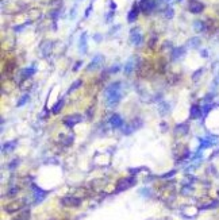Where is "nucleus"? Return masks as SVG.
Instances as JSON below:
<instances>
[{"mask_svg":"<svg viewBox=\"0 0 219 220\" xmlns=\"http://www.w3.org/2000/svg\"><path fill=\"white\" fill-rule=\"evenodd\" d=\"M104 99L108 107H114L118 105L122 99V83L120 81H115V83L110 84L104 91Z\"/></svg>","mask_w":219,"mask_h":220,"instance_id":"1","label":"nucleus"},{"mask_svg":"<svg viewBox=\"0 0 219 220\" xmlns=\"http://www.w3.org/2000/svg\"><path fill=\"white\" fill-rule=\"evenodd\" d=\"M130 42H131L134 46H139L144 42V35L141 32L139 27H133L130 30Z\"/></svg>","mask_w":219,"mask_h":220,"instance_id":"2","label":"nucleus"},{"mask_svg":"<svg viewBox=\"0 0 219 220\" xmlns=\"http://www.w3.org/2000/svg\"><path fill=\"white\" fill-rule=\"evenodd\" d=\"M134 184H135V178H134V177L120 178V180L118 181V184H116V190H115V192H116V193L123 192V190L129 189V188H131V186H133Z\"/></svg>","mask_w":219,"mask_h":220,"instance_id":"3","label":"nucleus"},{"mask_svg":"<svg viewBox=\"0 0 219 220\" xmlns=\"http://www.w3.org/2000/svg\"><path fill=\"white\" fill-rule=\"evenodd\" d=\"M81 122H83V115H80V113H73V115H68L66 117H64L62 123H64V126L72 128V127H75L76 124L81 123Z\"/></svg>","mask_w":219,"mask_h":220,"instance_id":"4","label":"nucleus"},{"mask_svg":"<svg viewBox=\"0 0 219 220\" xmlns=\"http://www.w3.org/2000/svg\"><path fill=\"white\" fill-rule=\"evenodd\" d=\"M144 124V122H142L139 117H137V119H134L131 123H129V124H126V127L123 128V134L124 135H130L131 132H134L135 130L138 128H141V126Z\"/></svg>","mask_w":219,"mask_h":220,"instance_id":"5","label":"nucleus"},{"mask_svg":"<svg viewBox=\"0 0 219 220\" xmlns=\"http://www.w3.org/2000/svg\"><path fill=\"white\" fill-rule=\"evenodd\" d=\"M138 4H139V8L144 14H149L157 7V0H141V3Z\"/></svg>","mask_w":219,"mask_h":220,"instance_id":"6","label":"nucleus"},{"mask_svg":"<svg viewBox=\"0 0 219 220\" xmlns=\"http://www.w3.org/2000/svg\"><path fill=\"white\" fill-rule=\"evenodd\" d=\"M188 10L191 14H202L203 11H204V4L202 2H199V0H189V4H188Z\"/></svg>","mask_w":219,"mask_h":220,"instance_id":"7","label":"nucleus"},{"mask_svg":"<svg viewBox=\"0 0 219 220\" xmlns=\"http://www.w3.org/2000/svg\"><path fill=\"white\" fill-rule=\"evenodd\" d=\"M79 51L81 53V54H87V51H88V34H87V31L81 32V35H80Z\"/></svg>","mask_w":219,"mask_h":220,"instance_id":"8","label":"nucleus"},{"mask_svg":"<svg viewBox=\"0 0 219 220\" xmlns=\"http://www.w3.org/2000/svg\"><path fill=\"white\" fill-rule=\"evenodd\" d=\"M61 204L64 207H79L81 204V200L79 197H73V196H65L61 198Z\"/></svg>","mask_w":219,"mask_h":220,"instance_id":"9","label":"nucleus"},{"mask_svg":"<svg viewBox=\"0 0 219 220\" xmlns=\"http://www.w3.org/2000/svg\"><path fill=\"white\" fill-rule=\"evenodd\" d=\"M31 188L34 189V200H35V203H42L45 198H46V196H47V192H46V190L41 189L39 186H36L35 184H32Z\"/></svg>","mask_w":219,"mask_h":220,"instance_id":"10","label":"nucleus"},{"mask_svg":"<svg viewBox=\"0 0 219 220\" xmlns=\"http://www.w3.org/2000/svg\"><path fill=\"white\" fill-rule=\"evenodd\" d=\"M103 61H104V57H103V55H101V54H96V55L92 58L91 62H89V65L87 66V70H88V72L95 70V69H97L101 64H103Z\"/></svg>","mask_w":219,"mask_h":220,"instance_id":"11","label":"nucleus"},{"mask_svg":"<svg viewBox=\"0 0 219 220\" xmlns=\"http://www.w3.org/2000/svg\"><path fill=\"white\" fill-rule=\"evenodd\" d=\"M35 72H36L35 65H31V66H28V68L22 69V70H20V81H24V80L31 79V77L35 74Z\"/></svg>","mask_w":219,"mask_h":220,"instance_id":"12","label":"nucleus"},{"mask_svg":"<svg viewBox=\"0 0 219 220\" xmlns=\"http://www.w3.org/2000/svg\"><path fill=\"white\" fill-rule=\"evenodd\" d=\"M110 124H111V127H114V128H122L124 126V120L119 113H114V115L110 117Z\"/></svg>","mask_w":219,"mask_h":220,"instance_id":"13","label":"nucleus"},{"mask_svg":"<svg viewBox=\"0 0 219 220\" xmlns=\"http://www.w3.org/2000/svg\"><path fill=\"white\" fill-rule=\"evenodd\" d=\"M139 11H141V8H139V4H134L133 8L129 11V14H127V22L129 23H134L137 20L138 18V15H139Z\"/></svg>","mask_w":219,"mask_h":220,"instance_id":"14","label":"nucleus"},{"mask_svg":"<svg viewBox=\"0 0 219 220\" xmlns=\"http://www.w3.org/2000/svg\"><path fill=\"white\" fill-rule=\"evenodd\" d=\"M203 115V109L199 104H192L189 108V117L191 119H199Z\"/></svg>","mask_w":219,"mask_h":220,"instance_id":"15","label":"nucleus"},{"mask_svg":"<svg viewBox=\"0 0 219 220\" xmlns=\"http://www.w3.org/2000/svg\"><path fill=\"white\" fill-rule=\"evenodd\" d=\"M51 47H53L51 41H43V42L41 43V46H39L41 54H42L43 57H47L49 54H50V51H51Z\"/></svg>","mask_w":219,"mask_h":220,"instance_id":"16","label":"nucleus"},{"mask_svg":"<svg viewBox=\"0 0 219 220\" xmlns=\"http://www.w3.org/2000/svg\"><path fill=\"white\" fill-rule=\"evenodd\" d=\"M23 205H24L23 200H20V201H15V203H12V204H10V205H7L4 209H6L8 213H14V212H16V211L22 209Z\"/></svg>","mask_w":219,"mask_h":220,"instance_id":"17","label":"nucleus"},{"mask_svg":"<svg viewBox=\"0 0 219 220\" xmlns=\"http://www.w3.org/2000/svg\"><path fill=\"white\" fill-rule=\"evenodd\" d=\"M185 47H174L172 53H170V57H172V61H177L180 60L181 57L185 55Z\"/></svg>","mask_w":219,"mask_h":220,"instance_id":"18","label":"nucleus"},{"mask_svg":"<svg viewBox=\"0 0 219 220\" xmlns=\"http://www.w3.org/2000/svg\"><path fill=\"white\" fill-rule=\"evenodd\" d=\"M16 145H18V141H10V142H7V143L3 145L2 151L3 153H11L12 150L16 147Z\"/></svg>","mask_w":219,"mask_h":220,"instance_id":"19","label":"nucleus"},{"mask_svg":"<svg viewBox=\"0 0 219 220\" xmlns=\"http://www.w3.org/2000/svg\"><path fill=\"white\" fill-rule=\"evenodd\" d=\"M134 68H135L134 60H133V58H130V60L127 61V62H126V65H124V74H126V76H130V74L133 73Z\"/></svg>","mask_w":219,"mask_h":220,"instance_id":"20","label":"nucleus"},{"mask_svg":"<svg viewBox=\"0 0 219 220\" xmlns=\"http://www.w3.org/2000/svg\"><path fill=\"white\" fill-rule=\"evenodd\" d=\"M62 108H64V99H58V101H57V103L53 105V108H51L53 115H57V113H60Z\"/></svg>","mask_w":219,"mask_h":220,"instance_id":"21","label":"nucleus"},{"mask_svg":"<svg viewBox=\"0 0 219 220\" xmlns=\"http://www.w3.org/2000/svg\"><path fill=\"white\" fill-rule=\"evenodd\" d=\"M193 28H195V31H197V32H203V31H206V23L204 22H202V20H196V22L193 23Z\"/></svg>","mask_w":219,"mask_h":220,"instance_id":"22","label":"nucleus"},{"mask_svg":"<svg viewBox=\"0 0 219 220\" xmlns=\"http://www.w3.org/2000/svg\"><path fill=\"white\" fill-rule=\"evenodd\" d=\"M200 43H202V39L199 38V36H193V38H191L188 41V46L189 47H193V49H196L200 46Z\"/></svg>","mask_w":219,"mask_h":220,"instance_id":"23","label":"nucleus"},{"mask_svg":"<svg viewBox=\"0 0 219 220\" xmlns=\"http://www.w3.org/2000/svg\"><path fill=\"white\" fill-rule=\"evenodd\" d=\"M28 101H30V93H24V95L18 100L16 107H23V105L26 104V103H28Z\"/></svg>","mask_w":219,"mask_h":220,"instance_id":"24","label":"nucleus"},{"mask_svg":"<svg viewBox=\"0 0 219 220\" xmlns=\"http://www.w3.org/2000/svg\"><path fill=\"white\" fill-rule=\"evenodd\" d=\"M174 132L176 134H187L188 132V126H187L185 123H182V124H177L176 127H174Z\"/></svg>","mask_w":219,"mask_h":220,"instance_id":"25","label":"nucleus"},{"mask_svg":"<svg viewBox=\"0 0 219 220\" xmlns=\"http://www.w3.org/2000/svg\"><path fill=\"white\" fill-rule=\"evenodd\" d=\"M215 107V104L214 103H207V104H203L202 105V109H203V116H207L208 115V112L211 111V109H212Z\"/></svg>","mask_w":219,"mask_h":220,"instance_id":"26","label":"nucleus"},{"mask_svg":"<svg viewBox=\"0 0 219 220\" xmlns=\"http://www.w3.org/2000/svg\"><path fill=\"white\" fill-rule=\"evenodd\" d=\"M169 108H170V107L165 103V101H160V103H158V109H160V112H161V115H162V116H164L165 113L169 111Z\"/></svg>","mask_w":219,"mask_h":220,"instance_id":"27","label":"nucleus"},{"mask_svg":"<svg viewBox=\"0 0 219 220\" xmlns=\"http://www.w3.org/2000/svg\"><path fill=\"white\" fill-rule=\"evenodd\" d=\"M81 85H83V80H81V79H79V80H76V81H75V83H73V84L71 85V88H69V89H68V93H72L73 91H76V89H77V88H80V87H81Z\"/></svg>","mask_w":219,"mask_h":220,"instance_id":"28","label":"nucleus"},{"mask_svg":"<svg viewBox=\"0 0 219 220\" xmlns=\"http://www.w3.org/2000/svg\"><path fill=\"white\" fill-rule=\"evenodd\" d=\"M30 219V209H24L18 218H15L14 220H28Z\"/></svg>","mask_w":219,"mask_h":220,"instance_id":"29","label":"nucleus"},{"mask_svg":"<svg viewBox=\"0 0 219 220\" xmlns=\"http://www.w3.org/2000/svg\"><path fill=\"white\" fill-rule=\"evenodd\" d=\"M30 23H31V20H27V22H24L23 24H20V26H14V31H15V32H20V31H22L24 27L28 26V24H30Z\"/></svg>","mask_w":219,"mask_h":220,"instance_id":"30","label":"nucleus"},{"mask_svg":"<svg viewBox=\"0 0 219 220\" xmlns=\"http://www.w3.org/2000/svg\"><path fill=\"white\" fill-rule=\"evenodd\" d=\"M173 15H174L173 8H172V7H168V8H166V10H165V18H166V19H172Z\"/></svg>","mask_w":219,"mask_h":220,"instance_id":"31","label":"nucleus"},{"mask_svg":"<svg viewBox=\"0 0 219 220\" xmlns=\"http://www.w3.org/2000/svg\"><path fill=\"white\" fill-rule=\"evenodd\" d=\"M203 72H204V69H203V68L197 69V70H196V72H195L193 74H192V80H193V81H197L199 77H200V76L203 74Z\"/></svg>","mask_w":219,"mask_h":220,"instance_id":"32","label":"nucleus"},{"mask_svg":"<svg viewBox=\"0 0 219 220\" xmlns=\"http://www.w3.org/2000/svg\"><path fill=\"white\" fill-rule=\"evenodd\" d=\"M119 70H120V65H119V64H116V65L114 64L112 66H111V68L108 69V72L111 73V74H114V73H118V72H119Z\"/></svg>","mask_w":219,"mask_h":220,"instance_id":"33","label":"nucleus"},{"mask_svg":"<svg viewBox=\"0 0 219 220\" xmlns=\"http://www.w3.org/2000/svg\"><path fill=\"white\" fill-rule=\"evenodd\" d=\"M18 192H19V188H18V186H14V188H11V189L7 192V196H15V194L18 193Z\"/></svg>","mask_w":219,"mask_h":220,"instance_id":"34","label":"nucleus"},{"mask_svg":"<svg viewBox=\"0 0 219 220\" xmlns=\"http://www.w3.org/2000/svg\"><path fill=\"white\" fill-rule=\"evenodd\" d=\"M218 204H219V201H218V200H215V201H212V203H211V204L206 205V207H203V209H210V208H215V207H218Z\"/></svg>","mask_w":219,"mask_h":220,"instance_id":"35","label":"nucleus"},{"mask_svg":"<svg viewBox=\"0 0 219 220\" xmlns=\"http://www.w3.org/2000/svg\"><path fill=\"white\" fill-rule=\"evenodd\" d=\"M92 8H93V2L87 7V10H85V14H84V18H88L89 14H91V11H92Z\"/></svg>","mask_w":219,"mask_h":220,"instance_id":"36","label":"nucleus"},{"mask_svg":"<svg viewBox=\"0 0 219 220\" xmlns=\"http://www.w3.org/2000/svg\"><path fill=\"white\" fill-rule=\"evenodd\" d=\"M18 164H19V160H14V161H12L10 165H8V168H10V169L12 170V169H14V168H15V166L18 165Z\"/></svg>","mask_w":219,"mask_h":220,"instance_id":"37","label":"nucleus"},{"mask_svg":"<svg viewBox=\"0 0 219 220\" xmlns=\"http://www.w3.org/2000/svg\"><path fill=\"white\" fill-rule=\"evenodd\" d=\"M81 65H83V61H79V62H77V64L75 65V66H73V72H77V70H79Z\"/></svg>","mask_w":219,"mask_h":220,"instance_id":"38","label":"nucleus"},{"mask_svg":"<svg viewBox=\"0 0 219 220\" xmlns=\"http://www.w3.org/2000/svg\"><path fill=\"white\" fill-rule=\"evenodd\" d=\"M174 174H176V172H174V170H172V172H169V173H166V174H164V176H162V178H169V177H172V176H174Z\"/></svg>","mask_w":219,"mask_h":220,"instance_id":"39","label":"nucleus"},{"mask_svg":"<svg viewBox=\"0 0 219 220\" xmlns=\"http://www.w3.org/2000/svg\"><path fill=\"white\" fill-rule=\"evenodd\" d=\"M101 38H103V36H101V34H95V35H93V39H95L96 42H100Z\"/></svg>","mask_w":219,"mask_h":220,"instance_id":"40","label":"nucleus"},{"mask_svg":"<svg viewBox=\"0 0 219 220\" xmlns=\"http://www.w3.org/2000/svg\"><path fill=\"white\" fill-rule=\"evenodd\" d=\"M76 10H77L76 6L73 7V10H71V18H72V19H75V16H76Z\"/></svg>","mask_w":219,"mask_h":220,"instance_id":"41","label":"nucleus"},{"mask_svg":"<svg viewBox=\"0 0 219 220\" xmlns=\"http://www.w3.org/2000/svg\"><path fill=\"white\" fill-rule=\"evenodd\" d=\"M112 16H114V11H110L108 15H107V19H105V22H110V20L112 19Z\"/></svg>","mask_w":219,"mask_h":220,"instance_id":"42","label":"nucleus"},{"mask_svg":"<svg viewBox=\"0 0 219 220\" xmlns=\"http://www.w3.org/2000/svg\"><path fill=\"white\" fill-rule=\"evenodd\" d=\"M110 8H111V11H115L116 10V3L111 2V3H110Z\"/></svg>","mask_w":219,"mask_h":220,"instance_id":"43","label":"nucleus"},{"mask_svg":"<svg viewBox=\"0 0 219 220\" xmlns=\"http://www.w3.org/2000/svg\"><path fill=\"white\" fill-rule=\"evenodd\" d=\"M139 172H141V169H130V173H131L133 176H134L135 173H139Z\"/></svg>","mask_w":219,"mask_h":220,"instance_id":"44","label":"nucleus"},{"mask_svg":"<svg viewBox=\"0 0 219 220\" xmlns=\"http://www.w3.org/2000/svg\"><path fill=\"white\" fill-rule=\"evenodd\" d=\"M200 55L202 57H207V55H208V53H207V50H202L200 51Z\"/></svg>","mask_w":219,"mask_h":220,"instance_id":"45","label":"nucleus"},{"mask_svg":"<svg viewBox=\"0 0 219 220\" xmlns=\"http://www.w3.org/2000/svg\"><path fill=\"white\" fill-rule=\"evenodd\" d=\"M165 2H172V0H165Z\"/></svg>","mask_w":219,"mask_h":220,"instance_id":"46","label":"nucleus"},{"mask_svg":"<svg viewBox=\"0 0 219 220\" xmlns=\"http://www.w3.org/2000/svg\"><path fill=\"white\" fill-rule=\"evenodd\" d=\"M218 194H219V192H218Z\"/></svg>","mask_w":219,"mask_h":220,"instance_id":"47","label":"nucleus"}]
</instances>
